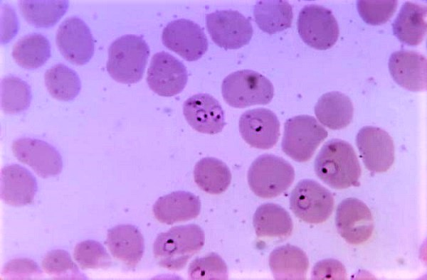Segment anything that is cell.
I'll use <instances>...</instances> for the list:
<instances>
[{
    "instance_id": "836d02e7",
    "label": "cell",
    "mask_w": 427,
    "mask_h": 280,
    "mask_svg": "<svg viewBox=\"0 0 427 280\" xmlns=\"http://www.w3.org/2000/svg\"><path fill=\"white\" fill-rule=\"evenodd\" d=\"M190 279H228V268L223 259L216 253H209L194 259L189 264Z\"/></svg>"
},
{
    "instance_id": "6da1fadb",
    "label": "cell",
    "mask_w": 427,
    "mask_h": 280,
    "mask_svg": "<svg viewBox=\"0 0 427 280\" xmlns=\"http://www.w3.org/2000/svg\"><path fill=\"white\" fill-rule=\"evenodd\" d=\"M315 171L320 179L334 189L359 184L362 168L350 144L333 139L326 142L315 159Z\"/></svg>"
},
{
    "instance_id": "277c9868",
    "label": "cell",
    "mask_w": 427,
    "mask_h": 280,
    "mask_svg": "<svg viewBox=\"0 0 427 280\" xmlns=\"http://www.w3.org/2000/svg\"><path fill=\"white\" fill-rule=\"evenodd\" d=\"M295 170L284 158L263 154L251 163L248 183L251 190L262 198H273L285 192L293 183Z\"/></svg>"
},
{
    "instance_id": "ffe728a7",
    "label": "cell",
    "mask_w": 427,
    "mask_h": 280,
    "mask_svg": "<svg viewBox=\"0 0 427 280\" xmlns=\"http://www.w3.org/2000/svg\"><path fill=\"white\" fill-rule=\"evenodd\" d=\"M200 210L199 197L182 190L159 197L152 208L155 218L167 225L194 219L199 215Z\"/></svg>"
},
{
    "instance_id": "30bf717a",
    "label": "cell",
    "mask_w": 427,
    "mask_h": 280,
    "mask_svg": "<svg viewBox=\"0 0 427 280\" xmlns=\"http://www.w3.org/2000/svg\"><path fill=\"white\" fill-rule=\"evenodd\" d=\"M162 41L164 46L187 61L201 58L209 46L206 36L199 25L184 18L169 23L162 31Z\"/></svg>"
},
{
    "instance_id": "8992f818",
    "label": "cell",
    "mask_w": 427,
    "mask_h": 280,
    "mask_svg": "<svg viewBox=\"0 0 427 280\" xmlns=\"http://www.w3.org/2000/svg\"><path fill=\"white\" fill-rule=\"evenodd\" d=\"M327 135L315 117L306 114L295 116L285 122L282 150L292 159L306 162Z\"/></svg>"
},
{
    "instance_id": "2e32d148",
    "label": "cell",
    "mask_w": 427,
    "mask_h": 280,
    "mask_svg": "<svg viewBox=\"0 0 427 280\" xmlns=\"http://www.w3.org/2000/svg\"><path fill=\"white\" fill-rule=\"evenodd\" d=\"M280 124L271 110L256 108L245 112L239 119V131L243 140L252 147L270 149L278 142Z\"/></svg>"
},
{
    "instance_id": "e0dca14e",
    "label": "cell",
    "mask_w": 427,
    "mask_h": 280,
    "mask_svg": "<svg viewBox=\"0 0 427 280\" xmlns=\"http://www.w3.org/2000/svg\"><path fill=\"white\" fill-rule=\"evenodd\" d=\"M183 112L189 124L200 133L216 134L226 125L220 103L209 94H196L188 98L184 103Z\"/></svg>"
},
{
    "instance_id": "5b68a950",
    "label": "cell",
    "mask_w": 427,
    "mask_h": 280,
    "mask_svg": "<svg viewBox=\"0 0 427 280\" xmlns=\"http://www.w3.org/2000/svg\"><path fill=\"white\" fill-rule=\"evenodd\" d=\"M221 93L226 102L236 108L267 104L272 100L274 88L263 75L250 70L233 72L223 80Z\"/></svg>"
},
{
    "instance_id": "7402d4cb",
    "label": "cell",
    "mask_w": 427,
    "mask_h": 280,
    "mask_svg": "<svg viewBox=\"0 0 427 280\" xmlns=\"http://www.w3.org/2000/svg\"><path fill=\"white\" fill-rule=\"evenodd\" d=\"M269 266L275 279L304 280L306 279L309 260L303 250L288 244L272 251Z\"/></svg>"
},
{
    "instance_id": "44dd1931",
    "label": "cell",
    "mask_w": 427,
    "mask_h": 280,
    "mask_svg": "<svg viewBox=\"0 0 427 280\" xmlns=\"http://www.w3.org/2000/svg\"><path fill=\"white\" fill-rule=\"evenodd\" d=\"M105 244L115 259L130 268L137 265L144 251V237L132 225H119L108 230Z\"/></svg>"
},
{
    "instance_id": "8d00e7d4",
    "label": "cell",
    "mask_w": 427,
    "mask_h": 280,
    "mask_svg": "<svg viewBox=\"0 0 427 280\" xmlns=\"http://www.w3.org/2000/svg\"><path fill=\"white\" fill-rule=\"evenodd\" d=\"M346 269L337 259H327L315 264L312 271V279H347Z\"/></svg>"
},
{
    "instance_id": "4dcf8cb0",
    "label": "cell",
    "mask_w": 427,
    "mask_h": 280,
    "mask_svg": "<svg viewBox=\"0 0 427 280\" xmlns=\"http://www.w3.org/2000/svg\"><path fill=\"white\" fill-rule=\"evenodd\" d=\"M31 100V88L25 81L12 75L1 80V107L5 113L22 112L28 108Z\"/></svg>"
},
{
    "instance_id": "484cf974",
    "label": "cell",
    "mask_w": 427,
    "mask_h": 280,
    "mask_svg": "<svg viewBox=\"0 0 427 280\" xmlns=\"http://www.w3.org/2000/svg\"><path fill=\"white\" fill-rule=\"evenodd\" d=\"M253 15L258 26L264 32L273 34L291 26L292 6L284 0H263L254 6Z\"/></svg>"
},
{
    "instance_id": "d590c367",
    "label": "cell",
    "mask_w": 427,
    "mask_h": 280,
    "mask_svg": "<svg viewBox=\"0 0 427 280\" xmlns=\"http://www.w3.org/2000/svg\"><path fill=\"white\" fill-rule=\"evenodd\" d=\"M2 275L9 279H38L41 276L37 264L31 259H14L6 263L3 268Z\"/></svg>"
},
{
    "instance_id": "4fadbf2b",
    "label": "cell",
    "mask_w": 427,
    "mask_h": 280,
    "mask_svg": "<svg viewBox=\"0 0 427 280\" xmlns=\"http://www.w3.org/2000/svg\"><path fill=\"white\" fill-rule=\"evenodd\" d=\"M338 233L351 244L367 241L374 230V220L367 205L362 200L348 198L337 206L335 217Z\"/></svg>"
},
{
    "instance_id": "9c48e42d",
    "label": "cell",
    "mask_w": 427,
    "mask_h": 280,
    "mask_svg": "<svg viewBox=\"0 0 427 280\" xmlns=\"http://www.w3.org/2000/svg\"><path fill=\"white\" fill-rule=\"evenodd\" d=\"M206 24L212 41L226 50L247 45L253 36L251 21L238 11L221 10L209 14Z\"/></svg>"
},
{
    "instance_id": "e575fe53",
    "label": "cell",
    "mask_w": 427,
    "mask_h": 280,
    "mask_svg": "<svg viewBox=\"0 0 427 280\" xmlns=\"http://www.w3.org/2000/svg\"><path fill=\"white\" fill-rule=\"evenodd\" d=\"M398 5L395 0H359L357 1L358 12L368 24L377 26L386 23L394 14Z\"/></svg>"
},
{
    "instance_id": "d4e9b609",
    "label": "cell",
    "mask_w": 427,
    "mask_h": 280,
    "mask_svg": "<svg viewBox=\"0 0 427 280\" xmlns=\"http://www.w3.org/2000/svg\"><path fill=\"white\" fill-rule=\"evenodd\" d=\"M253 223L258 237L285 239L291 235L293 230V223L288 211L271 203L257 208Z\"/></svg>"
},
{
    "instance_id": "d6986e66",
    "label": "cell",
    "mask_w": 427,
    "mask_h": 280,
    "mask_svg": "<svg viewBox=\"0 0 427 280\" xmlns=\"http://www.w3.org/2000/svg\"><path fill=\"white\" fill-rule=\"evenodd\" d=\"M37 190L35 177L19 164L7 165L1 171V198L14 206L31 204Z\"/></svg>"
},
{
    "instance_id": "4316f807",
    "label": "cell",
    "mask_w": 427,
    "mask_h": 280,
    "mask_svg": "<svg viewBox=\"0 0 427 280\" xmlns=\"http://www.w3.org/2000/svg\"><path fill=\"white\" fill-rule=\"evenodd\" d=\"M194 178L195 183L202 190L209 194L218 195L228 188L231 173L222 161L213 157H205L196 163Z\"/></svg>"
},
{
    "instance_id": "d6a6232c",
    "label": "cell",
    "mask_w": 427,
    "mask_h": 280,
    "mask_svg": "<svg viewBox=\"0 0 427 280\" xmlns=\"http://www.w3.org/2000/svg\"><path fill=\"white\" fill-rule=\"evenodd\" d=\"M73 257L82 269H107L112 264L111 257L105 247L91 239L77 244Z\"/></svg>"
},
{
    "instance_id": "603a6c76",
    "label": "cell",
    "mask_w": 427,
    "mask_h": 280,
    "mask_svg": "<svg viewBox=\"0 0 427 280\" xmlns=\"http://www.w3.org/2000/svg\"><path fill=\"white\" fill-rule=\"evenodd\" d=\"M426 6L404 3L392 24L394 36L404 44H420L426 33Z\"/></svg>"
},
{
    "instance_id": "f1b7e54d",
    "label": "cell",
    "mask_w": 427,
    "mask_h": 280,
    "mask_svg": "<svg viewBox=\"0 0 427 280\" xmlns=\"http://www.w3.org/2000/svg\"><path fill=\"white\" fill-rule=\"evenodd\" d=\"M12 56L22 68L36 69L50 58L51 45L47 38L42 34L26 35L14 44Z\"/></svg>"
},
{
    "instance_id": "52a82bcc",
    "label": "cell",
    "mask_w": 427,
    "mask_h": 280,
    "mask_svg": "<svg viewBox=\"0 0 427 280\" xmlns=\"http://www.w3.org/2000/svg\"><path fill=\"white\" fill-rule=\"evenodd\" d=\"M334 202L329 190L310 179L297 183L290 198V209L295 215L311 224L325 222L332 213Z\"/></svg>"
},
{
    "instance_id": "8fae6325",
    "label": "cell",
    "mask_w": 427,
    "mask_h": 280,
    "mask_svg": "<svg viewBox=\"0 0 427 280\" xmlns=\"http://www.w3.org/2000/svg\"><path fill=\"white\" fill-rule=\"evenodd\" d=\"M187 80L186 68L177 58L165 51L152 56L147 82L154 92L163 97L176 95L184 89Z\"/></svg>"
},
{
    "instance_id": "3957f363",
    "label": "cell",
    "mask_w": 427,
    "mask_h": 280,
    "mask_svg": "<svg viewBox=\"0 0 427 280\" xmlns=\"http://www.w3.org/2000/svg\"><path fill=\"white\" fill-rule=\"evenodd\" d=\"M149 55V48L141 36L124 35L110 45L106 68L117 82L134 84L143 77Z\"/></svg>"
},
{
    "instance_id": "1f68e13d",
    "label": "cell",
    "mask_w": 427,
    "mask_h": 280,
    "mask_svg": "<svg viewBox=\"0 0 427 280\" xmlns=\"http://www.w3.org/2000/svg\"><path fill=\"white\" fill-rule=\"evenodd\" d=\"M43 271L55 279H85L72 260L70 254L63 249H53L48 252L42 261Z\"/></svg>"
},
{
    "instance_id": "7c38bea8",
    "label": "cell",
    "mask_w": 427,
    "mask_h": 280,
    "mask_svg": "<svg viewBox=\"0 0 427 280\" xmlns=\"http://www.w3.org/2000/svg\"><path fill=\"white\" fill-rule=\"evenodd\" d=\"M56 42L63 56L75 65L87 63L94 53L95 43L90 30L77 16L63 21L56 32Z\"/></svg>"
},
{
    "instance_id": "ba28073f",
    "label": "cell",
    "mask_w": 427,
    "mask_h": 280,
    "mask_svg": "<svg viewBox=\"0 0 427 280\" xmlns=\"http://www.w3.org/2000/svg\"><path fill=\"white\" fill-rule=\"evenodd\" d=\"M297 24L302 41L317 50L329 49L338 39L337 20L331 11L322 6H305L299 14Z\"/></svg>"
},
{
    "instance_id": "83f0119b",
    "label": "cell",
    "mask_w": 427,
    "mask_h": 280,
    "mask_svg": "<svg viewBox=\"0 0 427 280\" xmlns=\"http://www.w3.org/2000/svg\"><path fill=\"white\" fill-rule=\"evenodd\" d=\"M19 6L28 23L38 28H48L61 18L69 4L65 0H21Z\"/></svg>"
},
{
    "instance_id": "5bb4252c",
    "label": "cell",
    "mask_w": 427,
    "mask_h": 280,
    "mask_svg": "<svg viewBox=\"0 0 427 280\" xmlns=\"http://www.w3.org/2000/svg\"><path fill=\"white\" fill-rule=\"evenodd\" d=\"M11 147L15 157L29 166L41 178L56 176L62 171L60 154L44 141L23 137L15 140Z\"/></svg>"
},
{
    "instance_id": "ac0fdd59",
    "label": "cell",
    "mask_w": 427,
    "mask_h": 280,
    "mask_svg": "<svg viewBox=\"0 0 427 280\" xmlns=\"http://www.w3.org/2000/svg\"><path fill=\"white\" fill-rule=\"evenodd\" d=\"M389 69L394 80L413 92L427 87V61L422 54L412 50H399L389 58Z\"/></svg>"
},
{
    "instance_id": "7a4b0ae2",
    "label": "cell",
    "mask_w": 427,
    "mask_h": 280,
    "mask_svg": "<svg viewBox=\"0 0 427 280\" xmlns=\"http://www.w3.org/2000/svg\"><path fill=\"white\" fill-rule=\"evenodd\" d=\"M204 242V232L199 225L175 226L157 236L153 253L160 266L179 271L202 249Z\"/></svg>"
},
{
    "instance_id": "cb8c5ba5",
    "label": "cell",
    "mask_w": 427,
    "mask_h": 280,
    "mask_svg": "<svg viewBox=\"0 0 427 280\" xmlns=\"http://www.w3.org/2000/svg\"><path fill=\"white\" fill-rule=\"evenodd\" d=\"M315 114L322 125L330 129L338 130L351 123L354 107L349 97L334 91L320 97L315 107Z\"/></svg>"
},
{
    "instance_id": "9a60e30c",
    "label": "cell",
    "mask_w": 427,
    "mask_h": 280,
    "mask_svg": "<svg viewBox=\"0 0 427 280\" xmlns=\"http://www.w3.org/2000/svg\"><path fill=\"white\" fill-rule=\"evenodd\" d=\"M356 143L365 167L371 172L388 171L394 161V145L391 136L375 126L362 127Z\"/></svg>"
},
{
    "instance_id": "f546056e",
    "label": "cell",
    "mask_w": 427,
    "mask_h": 280,
    "mask_svg": "<svg viewBox=\"0 0 427 280\" xmlns=\"http://www.w3.org/2000/svg\"><path fill=\"white\" fill-rule=\"evenodd\" d=\"M44 81L48 92L58 100H72L81 89L78 74L62 63L48 69L44 75Z\"/></svg>"
}]
</instances>
